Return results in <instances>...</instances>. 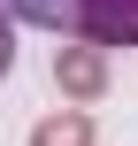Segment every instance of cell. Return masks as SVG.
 <instances>
[{
	"label": "cell",
	"mask_w": 138,
	"mask_h": 146,
	"mask_svg": "<svg viewBox=\"0 0 138 146\" xmlns=\"http://www.w3.org/2000/svg\"><path fill=\"white\" fill-rule=\"evenodd\" d=\"M15 23L92 38V46H138V0H8Z\"/></svg>",
	"instance_id": "6da1fadb"
},
{
	"label": "cell",
	"mask_w": 138,
	"mask_h": 146,
	"mask_svg": "<svg viewBox=\"0 0 138 146\" xmlns=\"http://www.w3.org/2000/svg\"><path fill=\"white\" fill-rule=\"evenodd\" d=\"M54 77H61L69 100H100V92H108V46H92V38L61 46V54H54Z\"/></svg>",
	"instance_id": "7a4b0ae2"
},
{
	"label": "cell",
	"mask_w": 138,
	"mask_h": 146,
	"mask_svg": "<svg viewBox=\"0 0 138 146\" xmlns=\"http://www.w3.org/2000/svg\"><path fill=\"white\" fill-rule=\"evenodd\" d=\"M31 146H92V123H85V115H46V123L31 131Z\"/></svg>",
	"instance_id": "3957f363"
}]
</instances>
